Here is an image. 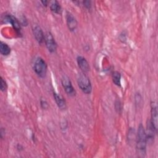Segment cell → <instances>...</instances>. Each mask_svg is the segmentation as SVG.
Masks as SVG:
<instances>
[{
    "mask_svg": "<svg viewBox=\"0 0 158 158\" xmlns=\"http://www.w3.org/2000/svg\"><path fill=\"white\" fill-rule=\"evenodd\" d=\"M146 143L147 138L145 130L144 129L143 126L141 124H140L138 127V133L136 135V147L138 153L140 154L141 156H143L146 153Z\"/></svg>",
    "mask_w": 158,
    "mask_h": 158,
    "instance_id": "cell-1",
    "label": "cell"
},
{
    "mask_svg": "<svg viewBox=\"0 0 158 158\" xmlns=\"http://www.w3.org/2000/svg\"><path fill=\"white\" fill-rule=\"evenodd\" d=\"M77 82L78 86L83 93L86 94H89L91 92L92 88L91 82L88 77L85 75L84 73H80L78 75V77L77 78Z\"/></svg>",
    "mask_w": 158,
    "mask_h": 158,
    "instance_id": "cell-2",
    "label": "cell"
},
{
    "mask_svg": "<svg viewBox=\"0 0 158 158\" xmlns=\"http://www.w3.org/2000/svg\"><path fill=\"white\" fill-rule=\"evenodd\" d=\"M33 69L35 73L40 77H44L46 74L47 65L45 61L41 57H38L35 60Z\"/></svg>",
    "mask_w": 158,
    "mask_h": 158,
    "instance_id": "cell-3",
    "label": "cell"
},
{
    "mask_svg": "<svg viewBox=\"0 0 158 158\" xmlns=\"http://www.w3.org/2000/svg\"><path fill=\"white\" fill-rule=\"evenodd\" d=\"M44 41L48 51L51 52H54L57 49V44L54 37L51 33L47 32L44 35Z\"/></svg>",
    "mask_w": 158,
    "mask_h": 158,
    "instance_id": "cell-4",
    "label": "cell"
},
{
    "mask_svg": "<svg viewBox=\"0 0 158 158\" xmlns=\"http://www.w3.org/2000/svg\"><path fill=\"white\" fill-rule=\"evenodd\" d=\"M62 84L67 94L72 96L75 94V91L69 78L66 77H63L62 79Z\"/></svg>",
    "mask_w": 158,
    "mask_h": 158,
    "instance_id": "cell-5",
    "label": "cell"
},
{
    "mask_svg": "<svg viewBox=\"0 0 158 158\" xmlns=\"http://www.w3.org/2000/svg\"><path fill=\"white\" fill-rule=\"evenodd\" d=\"M157 130H156L155 127H154L153 124L152 123L151 120H148L147 122V129L146 132V138H147V141L152 143L154 138V135Z\"/></svg>",
    "mask_w": 158,
    "mask_h": 158,
    "instance_id": "cell-6",
    "label": "cell"
},
{
    "mask_svg": "<svg viewBox=\"0 0 158 158\" xmlns=\"http://www.w3.org/2000/svg\"><path fill=\"white\" fill-rule=\"evenodd\" d=\"M33 32L36 41L39 43H42L44 41V35L41 28L39 26L35 25L33 28Z\"/></svg>",
    "mask_w": 158,
    "mask_h": 158,
    "instance_id": "cell-7",
    "label": "cell"
},
{
    "mask_svg": "<svg viewBox=\"0 0 158 158\" xmlns=\"http://www.w3.org/2000/svg\"><path fill=\"white\" fill-rule=\"evenodd\" d=\"M66 19L69 29L70 31H74L77 26V22L75 18L71 14L68 12L66 15Z\"/></svg>",
    "mask_w": 158,
    "mask_h": 158,
    "instance_id": "cell-8",
    "label": "cell"
},
{
    "mask_svg": "<svg viewBox=\"0 0 158 158\" xmlns=\"http://www.w3.org/2000/svg\"><path fill=\"white\" fill-rule=\"evenodd\" d=\"M77 62L79 67L83 71V73H86L89 70V65L87 60L81 56H78L77 57Z\"/></svg>",
    "mask_w": 158,
    "mask_h": 158,
    "instance_id": "cell-9",
    "label": "cell"
},
{
    "mask_svg": "<svg viewBox=\"0 0 158 158\" xmlns=\"http://www.w3.org/2000/svg\"><path fill=\"white\" fill-rule=\"evenodd\" d=\"M4 20L12 24V25L14 27V28L18 31H20V25L18 20L16 18H15L14 16L11 15H6L4 17Z\"/></svg>",
    "mask_w": 158,
    "mask_h": 158,
    "instance_id": "cell-10",
    "label": "cell"
},
{
    "mask_svg": "<svg viewBox=\"0 0 158 158\" xmlns=\"http://www.w3.org/2000/svg\"><path fill=\"white\" fill-rule=\"evenodd\" d=\"M151 122L153 124L154 127H155L156 130L157 129V107L155 106L154 103L151 104Z\"/></svg>",
    "mask_w": 158,
    "mask_h": 158,
    "instance_id": "cell-11",
    "label": "cell"
},
{
    "mask_svg": "<svg viewBox=\"0 0 158 158\" xmlns=\"http://www.w3.org/2000/svg\"><path fill=\"white\" fill-rule=\"evenodd\" d=\"M54 97L59 108L60 109H65L66 108V103L64 98L56 93H54Z\"/></svg>",
    "mask_w": 158,
    "mask_h": 158,
    "instance_id": "cell-12",
    "label": "cell"
},
{
    "mask_svg": "<svg viewBox=\"0 0 158 158\" xmlns=\"http://www.w3.org/2000/svg\"><path fill=\"white\" fill-rule=\"evenodd\" d=\"M0 51L3 56H7L10 53V48L7 44L1 41L0 44Z\"/></svg>",
    "mask_w": 158,
    "mask_h": 158,
    "instance_id": "cell-13",
    "label": "cell"
},
{
    "mask_svg": "<svg viewBox=\"0 0 158 158\" xmlns=\"http://www.w3.org/2000/svg\"><path fill=\"white\" fill-rule=\"evenodd\" d=\"M50 9L51 10L56 13V14H59L61 11V7L59 2L56 1H52L50 4Z\"/></svg>",
    "mask_w": 158,
    "mask_h": 158,
    "instance_id": "cell-14",
    "label": "cell"
},
{
    "mask_svg": "<svg viewBox=\"0 0 158 158\" xmlns=\"http://www.w3.org/2000/svg\"><path fill=\"white\" fill-rule=\"evenodd\" d=\"M112 80L115 85H116L117 86H120L121 80L120 73L118 72H114L112 74Z\"/></svg>",
    "mask_w": 158,
    "mask_h": 158,
    "instance_id": "cell-15",
    "label": "cell"
},
{
    "mask_svg": "<svg viewBox=\"0 0 158 158\" xmlns=\"http://www.w3.org/2000/svg\"><path fill=\"white\" fill-rule=\"evenodd\" d=\"M7 88V85L6 81L3 80V78L1 77V90L2 91H4Z\"/></svg>",
    "mask_w": 158,
    "mask_h": 158,
    "instance_id": "cell-16",
    "label": "cell"
},
{
    "mask_svg": "<svg viewBox=\"0 0 158 158\" xmlns=\"http://www.w3.org/2000/svg\"><path fill=\"white\" fill-rule=\"evenodd\" d=\"M41 106H42L43 108H46V107L48 106L47 102H46V101H41Z\"/></svg>",
    "mask_w": 158,
    "mask_h": 158,
    "instance_id": "cell-17",
    "label": "cell"
},
{
    "mask_svg": "<svg viewBox=\"0 0 158 158\" xmlns=\"http://www.w3.org/2000/svg\"><path fill=\"white\" fill-rule=\"evenodd\" d=\"M84 4H85V6H86L87 8H89L91 6L89 1H85Z\"/></svg>",
    "mask_w": 158,
    "mask_h": 158,
    "instance_id": "cell-18",
    "label": "cell"
}]
</instances>
